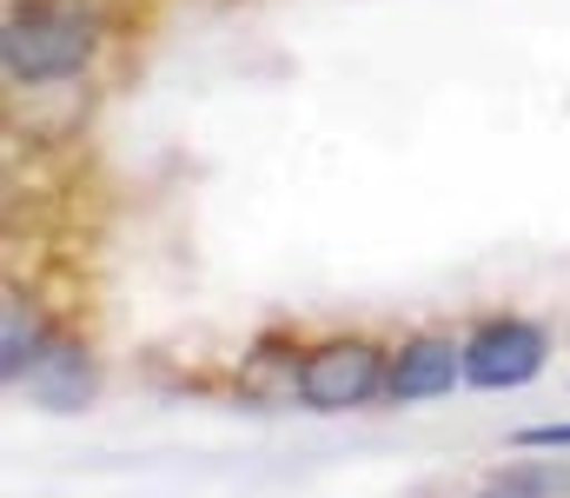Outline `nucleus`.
<instances>
[{"instance_id":"f257e3e1","label":"nucleus","mask_w":570,"mask_h":498,"mask_svg":"<svg viewBox=\"0 0 570 498\" xmlns=\"http://www.w3.org/2000/svg\"><path fill=\"white\" fill-rule=\"evenodd\" d=\"M94 53V27L87 13L60 7V0H33L20 13H7V33H0V60L13 80H67L80 74V60Z\"/></svg>"},{"instance_id":"f03ea898","label":"nucleus","mask_w":570,"mask_h":498,"mask_svg":"<svg viewBox=\"0 0 570 498\" xmlns=\"http://www.w3.org/2000/svg\"><path fill=\"white\" fill-rule=\"evenodd\" d=\"M379 385H385V365H379V345H365V339H332L298 359V406H312V412H352Z\"/></svg>"},{"instance_id":"7ed1b4c3","label":"nucleus","mask_w":570,"mask_h":498,"mask_svg":"<svg viewBox=\"0 0 570 498\" xmlns=\"http://www.w3.org/2000/svg\"><path fill=\"white\" fill-rule=\"evenodd\" d=\"M544 372V332L524 326V320H491L464 345V379L484 385V392H504V385H524Z\"/></svg>"},{"instance_id":"20e7f679","label":"nucleus","mask_w":570,"mask_h":498,"mask_svg":"<svg viewBox=\"0 0 570 498\" xmlns=\"http://www.w3.org/2000/svg\"><path fill=\"white\" fill-rule=\"evenodd\" d=\"M27 392L47 406V412H80L87 399H94V365H87V352L73 345V339H47L33 359H27Z\"/></svg>"},{"instance_id":"39448f33","label":"nucleus","mask_w":570,"mask_h":498,"mask_svg":"<svg viewBox=\"0 0 570 498\" xmlns=\"http://www.w3.org/2000/svg\"><path fill=\"white\" fill-rule=\"evenodd\" d=\"M458 379H464V345H451V339H412L399 352V365L385 372V392H392V406H419V399L451 392Z\"/></svg>"},{"instance_id":"423d86ee","label":"nucleus","mask_w":570,"mask_h":498,"mask_svg":"<svg viewBox=\"0 0 570 498\" xmlns=\"http://www.w3.org/2000/svg\"><path fill=\"white\" fill-rule=\"evenodd\" d=\"M33 352H40V345H33V326L20 332V300H7V352H0V372H7V379H20Z\"/></svg>"},{"instance_id":"0eeeda50","label":"nucleus","mask_w":570,"mask_h":498,"mask_svg":"<svg viewBox=\"0 0 570 498\" xmlns=\"http://www.w3.org/2000/svg\"><path fill=\"white\" fill-rule=\"evenodd\" d=\"M518 446H544V452H570V426H524Z\"/></svg>"},{"instance_id":"6e6552de","label":"nucleus","mask_w":570,"mask_h":498,"mask_svg":"<svg viewBox=\"0 0 570 498\" xmlns=\"http://www.w3.org/2000/svg\"><path fill=\"white\" fill-rule=\"evenodd\" d=\"M491 498H524V492H491Z\"/></svg>"}]
</instances>
